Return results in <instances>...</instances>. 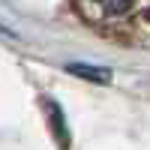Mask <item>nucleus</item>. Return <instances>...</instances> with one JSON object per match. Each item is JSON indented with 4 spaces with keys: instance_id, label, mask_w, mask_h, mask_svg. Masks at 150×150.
I'll list each match as a JSON object with an SVG mask.
<instances>
[{
    "instance_id": "obj_1",
    "label": "nucleus",
    "mask_w": 150,
    "mask_h": 150,
    "mask_svg": "<svg viewBox=\"0 0 150 150\" xmlns=\"http://www.w3.org/2000/svg\"><path fill=\"white\" fill-rule=\"evenodd\" d=\"M99 6H102L105 12H126L132 6V0H96Z\"/></svg>"
},
{
    "instance_id": "obj_2",
    "label": "nucleus",
    "mask_w": 150,
    "mask_h": 150,
    "mask_svg": "<svg viewBox=\"0 0 150 150\" xmlns=\"http://www.w3.org/2000/svg\"><path fill=\"white\" fill-rule=\"evenodd\" d=\"M75 75H87V78H99V81H105L108 78V72H93L90 66H69Z\"/></svg>"
}]
</instances>
